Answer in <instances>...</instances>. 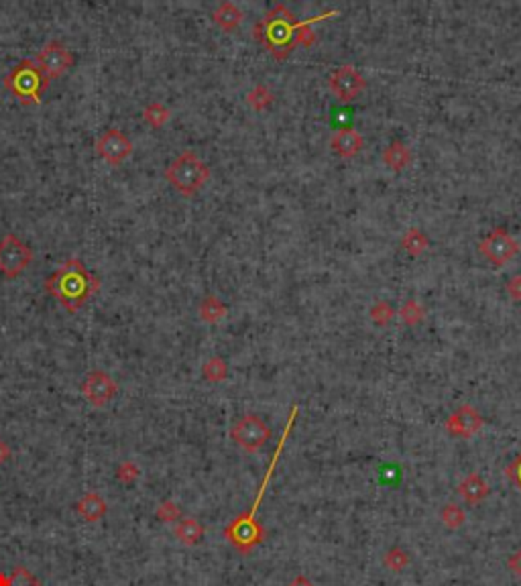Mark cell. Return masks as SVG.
I'll list each match as a JSON object with an SVG mask.
<instances>
[{"instance_id":"26","label":"cell","mask_w":521,"mask_h":586,"mask_svg":"<svg viewBox=\"0 0 521 586\" xmlns=\"http://www.w3.org/2000/svg\"><path fill=\"white\" fill-rule=\"evenodd\" d=\"M155 517L159 521H163V523H175V521H180V517H182V509H180L173 501H163V503L157 507Z\"/></svg>"},{"instance_id":"5","label":"cell","mask_w":521,"mask_h":586,"mask_svg":"<svg viewBox=\"0 0 521 586\" xmlns=\"http://www.w3.org/2000/svg\"><path fill=\"white\" fill-rule=\"evenodd\" d=\"M33 248L16 234L0 239V273L6 279H14L33 263Z\"/></svg>"},{"instance_id":"12","label":"cell","mask_w":521,"mask_h":586,"mask_svg":"<svg viewBox=\"0 0 521 586\" xmlns=\"http://www.w3.org/2000/svg\"><path fill=\"white\" fill-rule=\"evenodd\" d=\"M483 428V417L473 405H463L446 419V429L448 434L456 438H470Z\"/></svg>"},{"instance_id":"4","label":"cell","mask_w":521,"mask_h":586,"mask_svg":"<svg viewBox=\"0 0 521 586\" xmlns=\"http://www.w3.org/2000/svg\"><path fill=\"white\" fill-rule=\"evenodd\" d=\"M47 78L33 59H23L14 66L11 73L4 78V88L13 94L16 100L25 106L41 104L43 90L47 88Z\"/></svg>"},{"instance_id":"20","label":"cell","mask_w":521,"mask_h":586,"mask_svg":"<svg viewBox=\"0 0 521 586\" xmlns=\"http://www.w3.org/2000/svg\"><path fill=\"white\" fill-rule=\"evenodd\" d=\"M226 315V305L216 295H206L200 303V318L208 324H216Z\"/></svg>"},{"instance_id":"6","label":"cell","mask_w":521,"mask_h":586,"mask_svg":"<svg viewBox=\"0 0 521 586\" xmlns=\"http://www.w3.org/2000/svg\"><path fill=\"white\" fill-rule=\"evenodd\" d=\"M230 438L239 444L242 450L247 452H257L261 450L271 438V429L267 424L259 417V415L249 414L240 417L239 422L230 429Z\"/></svg>"},{"instance_id":"32","label":"cell","mask_w":521,"mask_h":586,"mask_svg":"<svg viewBox=\"0 0 521 586\" xmlns=\"http://www.w3.org/2000/svg\"><path fill=\"white\" fill-rule=\"evenodd\" d=\"M507 291L511 300H521V275H515L507 283Z\"/></svg>"},{"instance_id":"27","label":"cell","mask_w":521,"mask_h":586,"mask_svg":"<svg viewBox=\"0 0 521 586\" xmlns=\"http://www.w3.org/2000/svg\"><path fill=\"white\" fill-rule=\"evenodd\" d=\"M9 578H11V585L9 586H41V582L25 566H16Z\"/></svg>"},{"instance_id":"25","label":"cell","mask_w":521,"mask_h":586,"mask_svg":"<svg viewBox=\"0 0 521 586\" xmlns=\"http://www.w3.org/2000/svg\"><path fill=\"white\" fill-rule=\"evenodd\" d=\"M383 562H385V566L391 572H401L409 564V558L408 554H406V550H401V548H391V550L385 554Z\"/></svg>"},{"instance_id":"28","label":"cell","mask_w":521,"mask_h":586,"mask_svg":"<svg viewBox=\"0 0 521 586\" xmlns=\"http://www.w3.org/2000/svg\"><path fill=\"white\" fill-rule=\"evenodd\" d=\"M371 318L375 320V324H379V326H387V324H389V320L393 318V308H391L387 301H379V303H375V305H373V310H371Z\"/></svg>"},{"instance_id":"19","label":"cell","mask_w":521,"mask_h":586,"mask_svg":"<svg viewBox=\"0 0 521 586\" xmlns=\"http://www.w3.org/2000/svg\"><path fill=\"white\" fill-rule=\"evenodd\" d=\"M143 118L147 125H151L153 129H161L163 125H167L171 118V110L161 104V102H149L145 108H143Z\"/></svg>"},{"instance_id":"30","label":"cell","mask_w":521,"mask_h":586,"mask_svg":"<svg viewBox=\"0 0 521 586\" xmlns=\"http://www.w3.org/2000/svg\"><path fill=\"white\" fill-rule=\"evenodd\" d=\"M249 102H251V106H254L257 110H261V108H265L269 102H271V92H269L267 88L257 86L249 94Z\"/></svg>"},{"instance_id":"3","label":"cell","mask_w":521,"mask_h":586,"mask_svg":"<svg viewBox=\"0 0 521 586\" xmlns=\"http://www.w3.org/2000/svg\"><path fill=\"white\" fill-rule=\"evenodd\" d=\"M165 179L182 196L192 198L210 179V169L194 151H183L165 167Z\"/></svg>"},{"instance_id":"17","label":"cell","mask_w":521,"mask_h":586,"mask_svg":"<svg viewBox=\"0 0 521 586\" xmlns=\"http://www.w3.org/2000/svg\"><path fill=\"white\" fill-rule=\"evenodd\" d=\"M212 16L214 23L225 31H234L242 23V11L232 2H222Z\"/></svg>"},{"instance_id":"31","label":"cell","mask_w":521,"mask_h":586,"mask_svg":"<svg viewBox=\"0 0 521 586\" xmlns=\"http://www.w3.org/2000/svg\"><path fill=\"white\" fill-rule=\"evenodd\" d=\"M507 476L513 481V485L521 491V454L507 466Z\"/></svg>"},{"instance_id":"9","label":"cell","mask_w":521,"mask_h":586,"mask_svg":"<svg viewBox=\"0 0 521 586\" xmlns=\"http://www.w3.org/2000/svg\"><path fill=\"white\" fill-rule=\"evenodd\" d=\"M479 251L495 265H505L520 253V244L505 230L497 229L480 241Z\"/></svg>"},{"instance_id":"14","label":"cell","mask_w":521,"mask_h":586,"mask_svg":"<svg viewBox=\"0 0 521 586\" xmlns=\"http://www.w3.org/2000/svg\"><path fill=\"white\" fill-rule=\"evenodd\" d=\"M78 515L88 521V523H96L104 515L108 513V505L104 497H100L98 493H86L82 499L78 501Z\"/></svg>"},{"instance_id":"22","label":"cell","mask_w":521,"mask_h":586,"mask_svg":"<svg viewBox=\"0 0 521 586\" xmlns=\"http://www.w3.org/2000/svg\"><path fill=\"white\" fill-rule=\"evenodd\" d=\"M401 244H403V248L408 251L411 257H418V255H422L423 251L428 248V239H425V234L420 229H409L408 234L403 236Z\"/></svg>"},{"instance_id":"10","label":"cell","mask_w":521,"mask_h":586,"mask_svg":"<svg viewBox=\"0 0 521 586\" xmlns=\"http://www.w3.org/2000/svg\"><path fill=\"white\" fill-rule=\"evenodd\" d=\"M118 385L106 371H92L82 383V395L92 407H106L114 399Z\"/></svg>"},{"instance_id":"13","label":"cell","mask_w":521,"mask_h":586,"mask_svg":"<svg viewBox=\"0 0 521 586\" xmlns=\"http://www.w3.org/2000/svg\"><path fill=\"white\" fill-rule=\"evenodd\" d=\"M330 147H332V151L334 153H339L340 157H354V155H358L361 153V149H363V137H361V132L354 129H340L334 137H332V141H330Z\"/></svg>"},{"instance_id":"16","label":"cell","mask_w":521,"mask_h":586,"mask_svg":"<svg viewBox=\"0 0 521 586\" xmlns=\"http://www.w3.org/2000/svg\"><path fill=\"white\" fill-rule=\"evenodd\" d=\"M173 533H175V538H177L183 545H196V543L202 542L206 529H204V525H202L197 519H194V517H185V519H182V521L175 525V531H173Z\"/></svg>"},{"instance_id":"36","label":"cell","mask_w":521,"mask_h":586,"mask_svg":"<svg viewBox=\"0 0 521 586\" xmlns=\"http://www.w3.org/2000/svg\"><path fill=\"white\" fill-rule=\"evenodd\" d=\"M9 585H11V578H9L6 574H2V572H0V586H9Z\"/></svg>"},{"instance_id":"24","label":"cell","mask_w":521,"mask_h":586,"mask_svg":"<svg viewBox=\"0 0 521 586\" xmlns=\"http://www.w3.org/2000/svg\"><path fill=\"white\" fill-rule=\"evenodd\" d=\"M442 523H444V528L448 529H458L463 523L466 521V513L463 511V507H458V505H454V503H448L444 509H442Z\"/></svg>"},{"instance_id":"23","label":"cell","mask_w":521,"mask_h":586,"mask_svg":"<svg viewBox=\"0 0 521 586\" xmlns=\"http://www.w3.org/2000/svg\"><path fill=\"white\" fill-rule=\"evenodd\" d=\"M114 474H116V481H118V483H123V485H133V483L139 481L141 469H139V464H137L135 460H125V462L118 464V469H116Z\"/></svg>"},{"instance_id":"33","label":"cell","mask_w":521,"mask_h":586,"mask_svg":"<svg viewBox=\"0 0 521 586\" xmlns=\"http://www.w3.org/2000/svg\"><path fill=\"white\" fill-rule=\"evenodd\" d=\"M507 566H509V570L513 572V574H515L517 578H521V550H517V552H515L513 556L509 558Z\"/></svg>"},{"instance_id":"15","label":"cell","mask_w":521,"mask_h":586,"mask_svg":"<svg viewBox=\"0 0 521 586\" xmlns=\"http://www.w3.org/2000/svg\"><path fill=\"white\" fill-rule=\"evenodd\" d=\"M458 493H460V497H463L466 503L477 505V503H480V501L489 497L491 488H489L487 481H485L480 474L473 472V474H468L465 481L458 485Z\"/></svg>"},{"instance_id":"8","label":"cell","mask_w":521,"mask_h":586,"mask_svg":"<svg viewBox=\"0 0 521 586\" xmlns=\"http://www.w3.org/2000/svg\"><path fill=\"white\" fill-rule=\"evenodd\" d=\"M94 149L108 165L118 167L133 155V143L123 130L108 129L94 141Z\"/></svg>"},{"instance_id":"34","label":"cell","mask_w":521,"mask_h":586,"mask_svg":"<svg viewBox=\"0 0 521 586\" xmlns=\"http://www.w3.org/2000/svg\"><path fill=\"white\" fill-rule=\"evenodd\" d=\"M11 456H13L11 446L4 442V440H0V464H6V462L11 460Z\"/></svg>"},{"instance_id":"35","label":"cell","mask_w":521,"mask_h":586,"mask_svg":"<svg viewBox=\"0 0 521 586\" xmlns=\"http://www.w3.org/2000/svg\"><path fill=\"white\" fill-rule=\"evenodd\" d=\"M289 586H314V582H311L308 576H296V578L289 582Z\"/></svg>"},{"instance_id":"1","label":"cell","mask_w":521,"mask_h":586,"mask_svg":"<svg viewBox=\"0 0 521 586\" xmlns=\"http://www.w3.org/2000/svg\"><path fill=\"white\" fill-rule=\"evenodd\" d=\"M98 289V277L88 271L84 263L78 258L66 261L59 269L45 277V291L56 298L70 314H76L86 305Z\"/></svg>"},{"instance_id":"21","label":"cell","mask_w":521,"mask_h":586,"mask_svg":"<svg viewBox=\"0 0 521 586\" xmlns=\"http://www.w3.org/2000/svg\"><path fill=\"white\" fill-rule=\"evenodd\" d=\"M202 375L208 383H220L228 377V365L225 362V358L212 357L204 362L202 367Z\"/></svg>"},{"instance_id":"2","label":"cell","mask_w":521,"mask_h":586,"mask_svg":"<svg viewBox=\"0 0 521 586\" xmlns=\"http://www.w3.org/2000/svg\"><path fill=\"white\" fill-rule=\"evenodd\" d=\"M296 415H297V405H294V409H292V414H289V422H287V429H285V434H283L282 442H279V446H277L275 454H273V458H271V464H269L267 472H265L263 483H261V486H259V493H257V497H254V503L251 505V509H249V511H244V513H240L234 521H230V523L225 528V538L228 540V543H230V545H234L240 554H244V556H247L249 552H253L254 548H257V545H261L263 540H265V528H263V525H261V521L257 519V509H259V505H261V501H263L265 488H267L269 481H271V476H273L275 464H277V460H279L283 444H285V438H287L289 429H292V426H294Z\"/></svg>"},{"instance_id":"11","label":"cell","mask_w":521,"mask_h":586,"mask_svg":"<svg viewBox=\"0 0 521 586\" xmlns=\"http://www.w3.org/2000/svg\"><path fill=\"white\" fill-rule=\"evenodd\" d=\"M330 90L340 100H356L365 90V80L352 66H340L339 70L330 75Z\"/></svg>"},{"instance_id":"18","label":"cell","mask_w":521,"mask_h":586,"mask_svg":"<svg viewBox=\"0 0 521 586\" xmlns=\"http://www.w3.org/2000/svg\"><path fill=\"white\" fill-rule=\"evenodd\" d=\"M383 159H385L387 167H391L393 172H403L411 161V155H409L408 147L401 141H393L383 151Z\"/></svg>"},{"instance_id":"29","label":"cell","mask_w":521,"mask_h":586,"mask_svg":"<svg viewBox=\"0 0 521 586\" xmlns=\"http://www.w3.org/2000/svg\"><path fill=\"white\" fill-rule=\"evenodd\" d=\"M399 314H401V318L408 322L409 326H416V324H418V322L423 318V310L418 301L411 300V301H408L403 308H401V312H399Z\"/></svg>"},{"instance_id":"7","label":"cell","mask_w":521,"mask_h":586,"mask_svg":"<svg viewBox=\"0 0 521 586\" xmlns=\"http://www.w3.org/2000/svg\"><path fill=\"white\" fill-rule=\"evenodd\" d=\"M73 61L76 58H73L71 49H68V45H63L61 41L45 43L35 58V63L41 70L43 75L47 78V82L61 78L73 66Z\"/></svg>"}]
</instances>
